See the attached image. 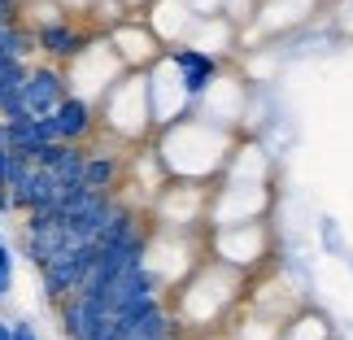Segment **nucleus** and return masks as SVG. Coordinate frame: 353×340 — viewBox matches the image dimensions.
<instances>
[{"label":"nucleus","mask_w":353,"mask_h":340,"mask_svg":"<svg viewBox=\"0 0 353 340\" xmlns=\"http://www.w3.org/2000/svg\"><path fill=\"white\" fill-rule=\"evenodd\" d=\"M166 61H174V66L183 70L179 88H183V97H188V101L205 97L210 83H214V74H219V61H214L205 48H166Z\"/></svg>","instance_id":"nucleus-4"},{"label":"nucleus","mask_w":353,"mask_h":340,"mask_svg":"<svg viewBox=\"0 0 353 340\" xmlns=\"http://www.w3.org/2000/svg\"><path fill=\"white\" fill-rule=\"evenodd\" d=\"M57 197H61V183H57V174L44 170V166H26L22 179H13L9 183V210H18V214H39V210H52L57 206Z\"/></svg>","instance_id":"nucleus-2"},{"label":"nucleus","mask_w":353,"mask_h":340,"mask_svg":"<svg viewBox=\"0 0 353 340\" xmlns=\"http://www.w3.org/2000/svg\"><path fill=\"white\" fill-rule=\"evenodd\" d=\"M0 340H13V332H9V323L0 319Z\"/></svg>","instance_id":"nucleus-10"},{"label":"nucleus","mask_w":353,"mask_h":340,"mask_svg":"<svg viewBox=\"0 0 353 340\" xmlns=\"http://www.w3.org/2000/svg\"><path fill=\"white\" fill-rule=\"evenodd\" d=\"M0 244H5V240H0Z\"/></svg>","instance_id":"nucleus-12"},{"label":"nucleus","mask_w":353,"mask_h":340,"mask_svg":"<svg viewBox=\"0 0 353 340\" xmlns=\"http://www.w3.org/2000/svg\"><path fill=\"white\" fill-rule=\"evenodd\" d=\"M70 97V79H65L61 66H52V61H39L26 70V83H22V105H26V114L31 118H48V114H57V105Z\"/></svg>","instance_id":"nucleus-1"},{"label":"nucleus","mask_w":353,"mask_h":340,"mask_svg":"<svg viewBox=\"0 0 353 340\" xmlns=\"http://www.w3.org/2000/svg\"><path fill=\"white\" fill-rule=\"evenodd\" d=\"M35 52H44L48 61H74L92 48V31L74 26L70 18H52L44 26H35Z\"/></svg>","instance_id":"nucleus-3"},{"label":"nucleus","mask_w":353,"mask_h":340,"mask_svg":"<svg viewBox=\"0 0 353 340\" xmlns=\"http://www.w3.org/2000/svg\"><path fill=\"white\" fill-rule=\"evenodd\" d=\"M166 340H188V336H183V332H174V336H166Z\"/></svg>","instance_id":"nucleus-11"},{"label":"nucleus","mask_w":353,"mask_h":340,"mask_svg":"<svg viewBox=\"0 0 353 340\" xmlns=\"http://www.w3.org/2000/svg\"><path fill=\"white\" fill-rule=\"evenodd\" d=\"M122 170H127V161H122V157H114V153H92V148H88L83 188H92V192H105V197H118Z\"/></svg>","instance_id":"nucleus-6"},{"label":"nucleus","mask_w":353,"mask_h":340,"mask_svg":"<svg viewBox=\"0 0 353 340\" xmlns=\"http://www.w3.org/2000/svg\"><path fill=\"white\" fill-rule=\"evenodd\" d=\"M0 153H9V127H5V118H0Z\"/></svg>","instance_id":"nucleus-9"},{"label":"nucleus","mask_w":353,"mask_h":340,"mask_svg":"<svg viewBox=\"0 0 353 340\" xmlns=\"http://www.w3.org/2000/svg\"><path fill=\"white\" fill-rule=\"evenodd\" d=\"M13 292V249L9 244H0V301Z\"/></svg>","instance_id":"nucleus-7"},{"label":"nucleus","mask_w":353,"mask_h":340,"mask_svg":"<svg viewBox=\"0 0 353 340\" xmlns=\"http://www.w3.org/2000/svg\"><path fill=\"white\" fill-rule=\"evenodd\" d=\"M9 332H13V340H39V332H35V323H31V319H13V323H9Z\"/></svg>","instance_id":"nucleus-8"},{"label":"nucleus","mask_w":353,"mask_h":340,"mask_svg":"<svg viewBox=\"0 0 353 340\" xmlns=\"http://www.w3.org/2000/svg\"><path fill=\"white\" fill-rule=\"evenodd\" d=\"M52 127H57V140L61 144H83L92 131H97V105L88 97H65L57 105V114H52Z\"/></svg>","instance_id":"nucleus-5"}]
</instances>
